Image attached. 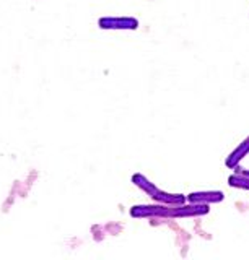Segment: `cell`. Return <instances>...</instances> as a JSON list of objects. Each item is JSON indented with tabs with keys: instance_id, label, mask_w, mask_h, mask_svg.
<instances>
[{
	"instance_id": "cell-1",
	"label": "cell",
	"mask_w": 249,
	"mask_h": 260,
	"mask_svg": "<svg viewBox=\"0 0 249 260\" xmlns=\"http://www.w3.org/2000/svg\"><path fill=\"white\" fill-rule=\"evenodd\" d=\"M132 182L135 187H139L140 190L150 195V197L158 203H165V205H181V203H186L188 200L182 193H170V192L158 189V187L153 182H150L143 174H134Z\"/></svg>"
},
{
	"instance_id": "cell-2",
	"label": "cell",
	"mask_w": 249,
	"mask_h": 260,
	"mask_svg": "<svg viewBox=\"0 0 249 260\" xmlns=\"http://www.w3.org/2000/svg\"><path fill=\"white\" fill-rule=\"evenodd\" d=\"M98 26L101 29H112V31L117 29L134 31L140 26V23L137 18H132V16H103V18L98 20Z\"/></svg>"
},
{
	"instance_id": "cell-3",
	"label": "cell",
	"mask_w": 249,
	"mask_h": 260,
	"mask_svg": "<svg viewBox=\"0 0 249 260\" xmlns=\"http://www.w3.org/2000/svg\"><path fill=\"white\" fill-rule=\"evenodd\" d=\"M188 202L191 203H219L225 199V193L222 190H199L188 195Z\"/></svg>"
},
{
	"instance_id": "cell-4",
	"label": "cell",
	"mask_w": 249,
	"mask_h": 260,
	"mask_svg": "<svg viewBox=\"0 0 249 260\" xmlns=\"http://www.w3.org/2000/svg\"><path fill=\"white\" fill-rule=\"evenodd\" d=\"M247 154H249V135L228 154V158L225 159V165L230 169H235L241 162V159H244Z\"/></svg>"
},
{
	"instance_id": "cell-5",
	"label": "cell",
	"mask_w": 249,
	"mask_h": 260,
	"mask_svg": "<svg viewBox=\"0 0 249 260\" xmlns=\"http://www.w3.org/2000/svg\"><path fill=\"white\" fill-rule=\"evenodd\" d=\"M228 184L231 187H236V189H244L249 190V171L247 169H241L235 168V173L228 177Z\"/></svg>"
}]
</instances>
